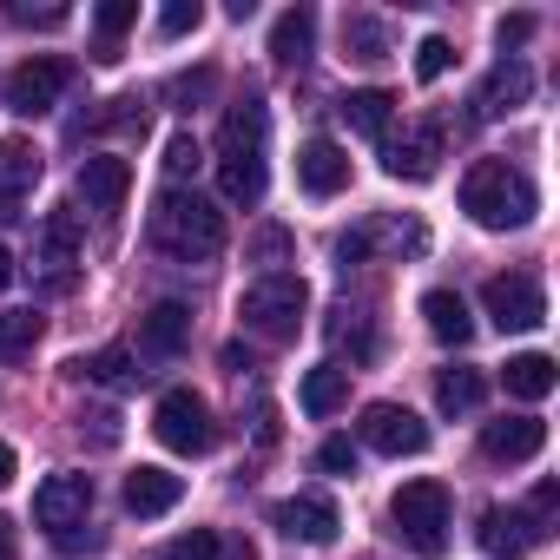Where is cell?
Here are the masks:
<instances>
[{"instance_id": "obj_20", "label": "cell", "mask_w": 560, "mask_h": 560, "mask_svg": "<svg viewBox=\"0 0 560 560\" xmlns=\"http://www.w3.org/2000/svg\"><path fill=\"white\" fill-rule=\"evenodd\" d=\"M501 383H508V396H521V402H547V396H553V383H560V370H553V357H547V350H527V357H508Z\"/></svg>"}, {"instance_id": "obj_43", "label": "cell", "mask_w": 560, "mask_h": 560, "mask_svg": "<svg viewBox=\"0 0 560 560\" xmlns=\"http://www.w3.org/2000/svg\"><path fill=\"white\" fill-rule=\"evenodd\" d=\"M8 284H14V250L0 244V291H8Z\"/></svg>"}, {"instance_id": "obj_6", "label": "cell", "mask_w": 560, "mask_h": 560, "mask_svg": "<svg viewBox=\"0 0 560 560\" xmlns=\"http://www.w3.org/2000/svg\"><path fill=\"white\" fill-rule=\"evenodd\" d=\"M370 250H383V257H422L429 250V231L416 218H370V224H357V231L337 237V257L343 264H357Z\"/></svg>"}, {"instance_id": "obj_35", "label": "cell", "mask_w": 560, "mask_h": 560, "mask_svg": "<svg viewBox=\"0 0 560 560\" xmlns=\"http://www.w3.org/2000/svg\"><path fill=\"white\" fill-rule=\"evenodd\" d=\"M448 67H455V47H448L442 34H429V40L416 47V80H422V86H435V80H442Z\"/></svg>"}, {"instance_id": "obj_37", "label": "cell", "mask_w": 560, "mask_h": 560, "mask_svg": "<svg viewBox=\"0 0 560 560\" xmlns=\"http://www.w3.org/2000/svg\"><path fill=\"white\" fill-rule=\"evenodd\" d=\"M317 468H324V475H357V442H350V435H330V442L317 448Z\"/></svg>"}, {"instance_id": "obj_26", "label": "cell", "mask_w": 560, "mask_h": 560, "mask_svg": "<svg viewBox=\"0 0 560 560\" xmlns=\"http://www.w3.org/2000/svg\"><path fill=\"white\" fill-rule=\"evenodd\" d=\"M165 560H257V553H250V540H224L218 527H191L165 547Z\"/></svg>"}, {"instance_id": "obj_11", "label": "cell", "mask_w": 560, "mask_h": 560, "mask_svg": "<svg viewBox=\"0 0 560 560\" xmlns=\"http://www.w3.org/2000/svg\"><path fill=\"white\" fill-rule=\"evenodd\" d=\"M67 93V60H54V54H34V60H21L14 73H8V106L14 113H47L54 100Z\"/></svg>"}, {"instance_id": "obj_7", "label": "cell", "mask_w": 560, "mask_h": 560, "mask_svg": "<svg viewBox=\"0 0 560 560\" xmlns=\"http://www.w3.org/2000/svg\"><path fill=\"white\" fill-rule=\"evenodd\" d=\"M357 435L376 455H422L429 448V422L416 409H402V402H370L363 422H357Z\"/></svg>"}, {"instance_id": "obj_30", "label": "cell", "mask_w": 560, "mask_h": 560, "mask_svg": "<svg viewBox=\"0 0 560 560\" xmlns=\"http://www.w3.org/2000/svg\"><path fill=\"white\" fill-rule=\"evenodd\" d=\"M40 330H47V317H40V311H0V357H8V363L34 357Z\"/></svg>"}, {"instance_id": "obj_18", "label": "cell", "mask_w": 560, "mask_h": 560, "mask_svg": "<svg viewBox=\"0 0 560 560\" xmlns=\"http://www.w3.org/2000/svg\"><path fill=\"white\" fill-rule=\"evenodd\" d=\"M185 343H191V311H185V304L165 298V304H152V311L139 317V350H145V357H178Z\"/></svg>"}, {"instance_id": "obj_3", "label": "cell", "mask_w": 560, "mask_h": 560, "mask_svg": "<svg viewBox=\"0 0 560 560\" xmlns=\"http://www.w3.org/2000/svg\"><path fill=\"white\" fill-rule=\"evenodd\" d=\"M304 311H311V291H304V277H291V270L257 277V284L237 298L244 330H257V337H270V343H291V337L304 330Z\"/></svg>"}, {"instance_id": "obj_2", "label": "cell", "mask_w": 560, "mask_h": 560, "mask_svg": "<svg viewBox=\"0 0 560 560\" xmlns=\"http://www.w3.org/2000/svg\"><path fill=\"white\" fill-rule=\"evenodd\" d=\"M462 211H468L481 231H521V224L540 211V198H534V185H527L521 165H508V159H475L468 178H462Z\"/></svg>"}, {"instance_id": "obj_16", "label": "cell", "mask_w": 560, "mask_h": 560, "mask_svg": "<svg viewBox=\"0 0 560 560\" xmlns=\"http://www.w3.org/2000/svg\"><path fill=\"white\" fill-rule=\"evenodd\" d=\"M547 448V422L540 416H501L481 429V455L488 462H534Z\"/></svg>"}, {"instance_id": "obj_13", "label": "cell", "mask_w": 560, "mask_h": 560, "mask_svg": "<svg viewBox=\"0 0 560 560\" xmlns=\"http://www.w3.org/2000/svg\"><path fill=\"white\" fill-rule=\"evenodd\" d=\"M277 527H284L291 540H304V547H330L343 514H337L330 494H291V501H277Z\"/></svg>"}, {"instance_id": "obj_19", "label": "cell", "mask_w": 560, "mask_h": 560, "mask_svg": "<svg viewBox=\"0 0 560 560\" xmlns=\"http://www.w3.org/2000/svg\"><path fill=\"white\" fill-rule=\"evenodd\" d=\"M527 93H534V73H527V60H501V67L488 73V86L475 93V113H481V119H501V113L527 106Z\"/></svg>"}, {"instance_id": "obj_22", "label": "cell", "mask_w": 560, "mask_h": 560, "mask_svg": "<svg viewBox=\"0 0 560 560\" xmlns=\"http://www.w3.org/2000/svg\"><path fill=\"white\" fill-rule=\"evenodd\" d=\"M422 317H429V337L448 343V350H462V343L475 337V317H468V304H462L455 291H429V298H422Z\"/></svg>"}, {"instance_id": "obj_10", "label": "cell", "mask_w": 560, "mask_h": 560, "mask_svg": "<svg viewBox=\"0 0 560 560\" xmlns=\"http://www.w3.org/2000/svg\"><path fill=\"white\" fill-rule=\"evenodd\" d=\"M34 264H40V284H47V291H73V270H80V231H73V211H47L40 244H34Z\"/></svg>"}, {"instance_id": "obj_9", "label": "cell", "mask_w": 560, "mask_h": 560, "mask_svg": "<svg viewBox=\"0 0 560 560\" xmlns=\"http://www.w3.org/2000/svg\"><path fill=\"white\" fill-rule=\"evenodd\" d=\"M481 304H488V317H494V330H534L540 317H547V298H540V284L527 270H508V277H488V291H481Z\"/></svg>"}, {"instance_id": "obj_28", "label": "cell", "mask_w": 560, "mask_h": 560, "mask_svg": "<svg viewBox=\"0 0 560 560\" xmlns=\"http://www.w3.org/2000/svg\"><path fill=\"white\" fill-rule=\"evenodd\" d=\"M481 396H488L481 370H442V383H435L442 416H475V409H481Z\"/></svg>"}, {"instance_id": "obj_15", "label": "cell", "mask_w": 560, "mask_h": 560, "mask_svg": "<svg viewBox=\"0 0 560 560\" xmlns=\"http://www.w3.org/2000/svg\"><path fill=\"white\" fill-rule=\"evenodd\" d=\"M298 185H304L311 198H337V191H350V152H343L337 139H311V145L298 152Z\"/></svg>"}, {"instance_id": "obj_27", "label": "cell", "mask_w": 560, "mask_h": 560, "mask_svg": "<svg viewBox=\"0 0 560 560\" xmlns=\"http://www.w3.org/2000/svg\"><path fill=\"white\" fill-rule=\"evenodd\" d=\"M40 185V152L34 139H0V198H21Z\"/></svg>"}, {"instance_id": "obj_38", "label": "cell", "mask_w": 560, "mask_h": 560, "mask_svg": "<svg viewBox=\"0 0 560 560\" xmlns=\"http://www.w3.org/2000/svg\"><path fill=\"white\" fill-rule=\"evenodd\" d=\"M534 27H540L534 14H501V27H494V40H501V54L514 60V47H527V40H534Z\"/></svg>"}, {"instance_id": "obj_14", "label": "cell", "mask_w": 560, "mask_h": 560, "mask_svg": "<svg viewBox=\"0 0 560 560\" xmlns=\"http://www.w3.org/2000/svg\"><path fill=\"white\" fill-rule=\"evenodd\" d=\"M435 165H442V126H416L409 139H383V172H389V178L429 185Z\"/></svg>"}, {"instance_id": "obj_40", "label": "cell", "mask_w": 560, "mask_h": 560, "mask_svg": "<svg viewBox=\"0 0 560 560\" xmlns=\"http://www.w3.org/2000/svg\"><path fill=\"white\" fill-rule=\"evenodd\" d=\"M86 422H93V442H100V448L119 442V416H113V409H100V416H86ZM86 422H80V429H86Z\"/></svg>"}, {"instance_id": "obj_24", "label": "cell", "mask_w": 560, "mask_h": 560, "mask_svg": "<svg viewBox=\"0 0 560 560\" xmlns=\"http://www.w3.org/2000/svg\"><path fill=\"white\" fill-rule=\"evenodd\" d=\"M389 113H396V93H383V86H357L350 100H343V119H350V132H363V139H389Z\"/></svg>"}, {"instance_id": "obj_31", "label": "cell", "mask_w": 560, "mask_h": 560, "mask_svg": "<svg viewBox=\"0 0 560 560\" xmlns=\"http://www.w3.org/2000/svg\"><path fill=\"white\" fill-rule=\"evenodd\" d=\"M218 191L231 205H257L264 198V159H218Z\"/></svg>"}, {"instance_id": "obj_34", "label": "cell", "mask_w": 560, "mask_h": 560, "mask_svg": "<svg viewBox=\"0 0 560 560\" xmlns=\"http://www.w3.org/2000/svg\"><path fill=\"white\" fill-rule=\"evenodd\" d=\"M343 47H350V60H383V27L363 21V14H350L343 21Z\"/></svg>"}, {"instance_id": "obj_32", "label": "cell", "mask_w": 560, "mask_h": 560, "mask_svg": "<svg viewBox=\"0 0 560 560\" xmlns=\"http://www.w3.org/2000/svg\"><path fill=\"white\" fill-rule=\"evenodd\" d=\"M73 370H80V376H93V383H106V389H126V383L139 376V370H132V350H119V343H113V350H93V357H80Z\"/></svg>"}, {"instance_id": "obj_8", "label": "cell", "mask_w": 560, "mask_h": 560, "mask_svg": "<svg viewBox=\"0 0 560 560\" xmlns=\"http://www.w3.org/2000/svg\"><path fill=\"white\" fill-rule=\"evenodd\" d=\"M86 514H93V475H47L34 488V521L54 540L73 534V527H86Z\"/></svg>"}, {"instance_id": "obj_5", "label": "cell", "mask_w": 560, "mask_h": 560, "mask_svg": "<svg viewBox=\"0 0 560 560\" xmlns=\"http://www.w3.org/2000/svg\"><path fill=\"white\" fill-rule=\"evenodd\" d=\"M152 435H159L172 455H205V448L218 442L211 409H205V396H198V389H165V396H159V409H152Z\"/></svg>"}, {"instance_id": "obj_29", "label": "cell", "mask_w": 560, "mask_h": 560, "mask_svg": "<svg viewBox=\"0 0 560 560\" xmlns=\"http://www.w3.org/2000/svg\"><path fill=\"white\" fill-rule=\"evenodd\" d=\"M534 540H540V534L527 527V514H514V508H488V514H481V547L521 553V547H534Z\"/></svg>"}, {"instance_id": "obj_42", "label": "cell", "mask_w": 560, "mask_h": 560, "mask_svg": "<svg viewBox=\"0 0 560 560\" xmlns=\"http://www.w3.org/2000/svg\"><path fill=\"white\" fill-rule=\"evenodd\" d=\"M0 560H14V521L0 514Z\"/></svg>"}, {"instance_id": "obj_36", "label": "cell", "mask_w": 560, "mask_h": 560, "mask_svg": "<svg viewBox=\"0 0 560 560\" xmlns=\"http://www.w3.org/2000/svg\"><path fill=\"white\" fill-rule=\"evenodd\" d=\"M205 27V8H198V0H172V8L159 14V34L165 40H178V34H198Z\"/></svg>"}, {"instance_id": "obj_33", "label": "cell", "mask_w": 560, "mask_h": 560, "mask_svg": "<svg viewBox=\"0 0 560 560\" xmlns=\"http://www.w3.org/2000/svg\"><path fill=\"white\" fill-rule=\"evenodd\" d=\"M139 21V0H106V8L93 14V27H100V60H119L113 47H119V34Z\"/></svg>"}, {"instance_id": "obj_12", "label": "cell", "mask_w": 560, "mask_h": 560, "mask_svg": "<svg viewBox=\"0 0 560 560\" xmlns=\"http://www.w3.org/2000/svg\"><path fill=\"white\" fill-rule=\"evenodd\" d=\"M80 198H86V211H100V218H113L119 205H126V191H132V165L119 159V152H93V159H80Z\"/></svg>"}, {"instance_id": "obj_41", "label": "cell", "mask_w": 560, "mask_h": 560, "mask_svg": "<svg viewBox=\"0 0 560 560\" xmlns=\"http://www.w3.org/2000/svg\"><path fill=\"white\" fill-rule=\"evenodd\" d=\"M14 475H21V462H14V448L0 442V488H14Z\"/></svg>"}, {"instance_id": "obj_25", "label": "cell", "mask_w": 560, "mask_h": 560, "mask_svg": "<svg viewBox=\"0 0 560 560\" xmlns=\"http://www.w3.org/2000/svg\"><path fill=\"white\" fill-rule=\"evenodd\" d=\"M264 106L257 100H244V106H231L224 113V159H264Z\"/></svg>"}, {"instance_id": "obj_1", "label": "cell", "mask_w": 560, "mask_h": 560, "mask_svg": "<svg viewBox=\"0 0 560 560\" xmlns=\"http://www.w3.org/2000/svg\"><path fill=\"white\" fill-rule=\"evenodd\" d=\"M145 231H152V244H159L165 257H178V264H205V257L224 250V211H218L211 198H198V191H178V185L152 198Z\"/></svg>"}, {"instance_id": "obj_4", "label": "cell", "mask_w": 560, "mask_h": 560, "mask_svg": "<svg viewBox=\"0 0 560 560\" xmlns=\"http://www.w3.org/2000/svg\"><path fill=\"white\" fill-rule=\"evenodd\" d=\"M389 521H396V534H402L422 560H442V553H448V488H442V481H429V475L402 481L396 501H389Z\"/></svg>"}, {"instance_id": "obj_21", "label": "cell", "mask_w": 560, "mask_h": 560, "mask_svg": "<svg viewBox=\"0 0 560 560\" xmlns=\"http://www.w3.org/2000/svg\"><path fill=\"white\" fill-rule=\"evenodd\" d=\"M298 402H304V416H311V422H330V416L350 402V370H337V363H317V370L304 376Z\"/></svg>"}, {"instance_id": "obj_17", "label": "cell", "mask_w": 560, "mask_h": 560, "mask_svg": "<svg viewBox=\"0 0 560 560\" xmlns=\"http://www.w3.org/2000/svg\"><path fill=\"white\" fill-rule=\"evenodd\" d=\"M178 494H185V475H172V468H132L126 475V514H139V521L172 514Z\"/></svg>"}, {"instance_id": "obj_39", "label": "cell", "mask_w": 560, "mask_h": 560, "mask_svg": "<svg viewBox=\"0 0 560 560\" xmlns=\"http://www.w3.org/2000/svg\"><path fill=\"white\" fill-rule=\"evenodd\" d=\"M165 172H172V178L198 172V139H191V132H172V139H165Z\"/></svg>"}, {"instance_id": "obj_23", "label": "cell", "mask_w": 560, "mask_h": 560, "mask_svg": "<svg viewBox=\"0 0 560 560\" xmlns=\"http://www.w3.org/2000/svg\"><path fill=\"white\" fill-rule=\"evenodd\" d=\"M311 47H317V14H311V8L277 14V27H270V54H277V60H284V67H304Z\"/></svg>"}]
</instances>
